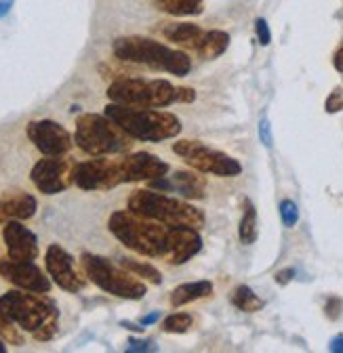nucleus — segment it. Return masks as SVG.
<instances>
[{
  "instance_id": "obj_35",
  "label": "nucleus",
  "mask_w": 343,
  "mask_h": 353,
  "mask_svg": "<svg viewBox=\"0 0 343 353\" xmlns=\"http://www.w3.org/2000/svg\"><path fill=\"white\" fill-rule=\"evenodd\" d=\"M158 320H160V314L154 312V314H150V316H144L139 324H141V326H150V324H154V322H158Z\"/></svg>"
},
{
  "instance_id": "obj_2",
  "label": "nucleus",
  "mask_w": 343,
  "mask_h": 353,
  "mask_svg": "<svg viewBox=\"0 0 343 353\" xmlns=\"http://www.w3.org/2000/svg\"><path fill=\"white\" fill-rule=\"evenodd\" d=\"M108 99L128 108H168L175 103H192L196 91L190 86H175L168 80L118 78L108 86Z\"/></svg>"
},
{
  "instance_id": "obj_1",
  "label": "nucleus",
  "mask_w": 343,
  "mask_h": 353,
  "mask_svg": "<svg viewBox=\"0 0 343 353\" xmlns=\"http://www.w3.org/2000/svg\"><path fill=\"white\" fill-rule=\"evenodd\" d=\"M0 312L21 330L32 332L36 341H51L57 332V307L40 292L9 290L0 296Z\"/></svg>"
},
{
  "instance_id": "obj_15",
  "label": "nucleus",
  "mask_w": 343,
  "mask_h": 353,
  "mask_svg": "<svg viewBox=\"0 0 343 353\" xmlns=\"http://www.w3.org/2000/svg\"><path fill=\"white\" fill-rule=\"evenodd\" d=\"M202 248V238L196 228H168L164 261L170 265H184Z\"/></svg>"
},
{
  "instance_id": "obj_34",
  "label": "nucleus",
  "mask_w": 343,
  "mask_h": 353,
  "mask_svg": "<svg viewBox=\"0 0 343 353\" xmlns=\"http://www.w3.org/2000/svg\"><path fill=\"white\" fill-rule=\"evenodd\" d=\"M333 63H335V68H337L339 72H343V44L339 47V51L335 53V59H333Z\"/></svg>"
},
{
  "instance_id": "obj_30",
  "label": "nucleus",
  "mask_w": 343,
  "mask_h": 353,
  "mask_svg": "<svg viewBox=\"0 0 343 353\" xmlns=\"http://www.w3.org/2000/svg\"><path fill=\"white\" fill-rule=\"evenodd\" d=\"M255 32H257V40H259V44H264V47H268V44L272 42V34H270V28H268L266 19L259 17L255 21Z\"/></svg>"
},
{
  "instance_id": "obj_28",
  "label": "nucleus",
  "mask_w": 343,
  "mask_h": 353,
  "mask_svg": "<svg viewBox=\"0 0 343 353\" xmlns=\"http://www.w3.org/2000/svg\"><path fill=\"white\" fill-rule=\"evenodd\" d=\"M280 219L286 228H293L297 221H299V210H297V204L293 200H282L280 202Z\"/></svg>"
},
{
  "instance_id": "obj_5",
  "label": "nucleus",
  "mask_w": 343,
  "mask_h": 353,
  "mask_svg": "<svg viewBox=\"0 0 343 353\" xmlns=\"http://www.w3.org/2000/svg\"><path fill=\"white\" fill-rule=\"evenodd\" d=\"M108 228L118 242L144 256H164L168 225L141 216L133 210H116L108 219Z\"/></svg>"
},
{
  "instance_id": "obj_18",
  "label": "nucleus",
  "mask_w": 343,
  "mask_h": 353,
  "mask_svg": "<svg viewBox=\"0 0 343 353\" xmlns=\"http://www.w3.org/2000/svg\"><path fill=\"white\" fill-rule=\"evenodd\" d=\"M162 36L182 49L198 51L200 42L204 38V30L196 23H190V21H173V23L162 26Z\"/></svg>"
},
{
  "instance_id": "obj_6",
  "label": "nucleus",
  "mask_w": 343,
  "mask_h": 353,
  "mask_svg": "<svg viewBox=\"0 0 343 353\" xmlns=\"http://www.w3.org/2000/svg\"><path fill=\"white\" fill-rule=\"evenodd\" d=\"M126 208L168 228L200 230L204 225V212L200 208L182 198H170L164 192L160 194L156 190H135L126 200Z\"/></svg>"
},
{
  "instance_id": "obj_14",
  "label": "nucleus",
  "mask_w": 343,
  "mask_h": 353,
  "mask_svg": "<svg viewBox=\"0 0 343 353\" xmlns=\"http://www.w3.org/2000/svg\"><path fill=\"white\" fill-rule=\"evenodd\" d=\"M45 265H47V274L49 278L61 288V290H68V292H78L84 288V278L80 276V272L76 270V263L72 259V254L61 248L59 244H51L47 248V254H45Z\"/></svg>"
},
{
  "instance_id": "obj_32",
  "label": "nucleus",
  "mask_w": 343,
  "mask_h": 353,
  "mask_svg": "<svg viewBox=\"0 0 343 353\" xmlns=\"http://www.w3.org/2000/svg\"><path fill=\"white\" fill-rule=\"evenodd\" d=\"M293 276H295V270H284V272H278V274H276V282L284 286V284H288V282L293 280Z\"/></svg>"
},
{
  "instance_id": "obj_36",
  "label": "nucleus",
  "mask_w": 343,
  "mask_h": 353,
  "mask_svg": "<svg viewBox=\"0 0 343 353\" xmlns=\"http://www.w3.org/2000/svg\"><path fill=\"white\" fill-rule=\"evenodd\" d=\"M331 351H337V353H343V336H337L331 341Z\"/></svg>"
},
{
  "instance_id": "obj_13",
  "label": "nucleus",
  "mask_w": 343,
  "mask_h": 353,
  "mask_svg": "<svg viewBox=\"0 0 343 353\" xmlns=\"http://www.w3.org/2000/svg\"><path fill=\"white\" fill-rule=\"evenodd\" d=\"M0 276L21 290L40 294H47L51 290V280L32 261H15L7 256L0 261Z\"/></svg>"
},
{
  "instance_id": "obj_24",
  "label": "nucleus",
  "mask_w": 343,
  "mask_h": 353,
  "mask_svg": "<svg viewBox=\"0 0 343 353\" xmlns=\"http://www.w3.org/2000/svg\"><path fill=\"white\" fill-rule=\"evenodd\" d=\"M232 305L238 307L244 314H255V312H259V309H264V299L257 296L248 286H238L232 292Z\"/></svg>"
},
{
  "instance_id": "obj_16",
  "label": "nucleus",
  "mask_w": 343,
  "mask_h": 353,
  "mask_svg": "<svg viewBox=\"0 0 343 353\" xmlns=\"http://www.w3.org/2000/svg\"><path fill=\"white\" fill-rule=\"evenodd\" d=\"M152 188L162 190V192H175L184 200H202L206 192V179L198 170H177L173 176H168V179H166V174L160 176V179H154Z\"/></svg>"
},
{
  "instance_id": "obj_11",
  "label": "nucleus",
  "mask_w": 343,
  "mask_h": 353,
  "mask_svg": "<svg viewBox=\"0 0 343 353\" xmlns=\"http://www.w3.org/2000/svg\"><path fill=\"white\" fill-rule=\"evenodd\" d=\"M74 166L76 164L66 156H45L30 172L32 183L45 196L61 194L74 183Z\"/></svg>"
},
{
  "instance_id": "obj_17",
  "label": "nucleus",
  "mask_w": 343,
  "mask_h": 353,
  "mask_svg": "<svg viewBox=\"0 0 343 353\" xmlns=\"http://www.w3.org/2000/svg\"><path fill=\"white\" fill-rule=\"evenodd\" d=\"M3 238L7 244L9 259L15 261H34L38 256V240L36 236L23 225L17 219L7 221L3 230Z\"/></svg>"
},
{
  "instance_id": "obj_31",
  "label": "nucleus",
  "mask_w": 343,
  "mask_h": 353,
  "mask_svg": "<svg viewBox=\"0 0 343 353\" xmlns=\"http://www.w3.org/2000/svg\"><path fill=\"white\" fill-rule=\"evenodd\" d=\"M259 137H262L264 145L272 148V132H270V122H268L266 118L259 122Z\"/></svg>"
},
{
  "instance_id": "obj_23",
  "label": "nucleus",
  "mask_w": 343,
  "mask_h": 353,
  "mask_svg": "<svg viewBox=\"0 0 343 353\" xmlns=\"http://www.w3.org/2000/svg\"><path fill=\"white\" fill-rule=\"evenodd\" d=\"M238 236H240V242L246 246L257 240V210L251 200H244V204H242V219H240Z\"/></svg>"
},
{
  "instance_id": "obj_26",
  "label": "nucleus",
  "mask_w": 343,
  "mask_h": 353,
  "mask_svg": "<svg viewBox=\"0 0 343 353\" xmlns=\"http://www.w3.org/2000/svg\"><path fill=\"white\" fill-rule=\"evenodd\" d=\"M194 324V318L190 314H170L168 318H164L162 322V330L168 332V334H184L192 328Z\"/></svg>"
},
{
  "instance_id": "obj_12",
  "label": "nucleus",
  "mask_w": 343,
  "mask_h": 353,
  "mask_svg": "<svg viewBox=\"0 0 343 353\" xmlns=\"http://www.w3.org/2000/svg\"><path fill=\"white\" fill-rule=\"evenodd\" d=\"M28 139L42 156H66L72 150V135L53 120H34L26 128Z\"/></svg>"
},
{
  "instance_id": "obj_25",
  "label": "nucleus",
  "mask_w": 343,
  "mask_h": 353,
  "mask_svg": "<svg viewBox=\"0 0 343 353\" xmlns=\"http://www.w3.org/2000/svg\"><path fill=\"white\" fill-rule=\"evenodd\" d=\"M120 265L124 270H128L131 274H135L137 278L150 282V284H162V274L154 268V265L146 263V261H135V259H122Z\"/></svg>"
},
{
  "instance_id": "obj_39",
  "label": "nucleus",
  "mask_w": 343,
  "mask_h": 353,
  "mask_svg": "<svg viewBox=\"0 0 343 353\" xmlns=\"http://www.w3.org/2000/svg\"><path fill=\"white\" fill-rule=\"evenodd\" d=\"M5 214H3V206H0V219H3Z\"/></svg>"
},
{
  "instance_id": "obj_7",
  "label": "nucleus",
  "mask_w": 343,
  "mask_h": 353,
  "mask_svg": "<svg viewBox=\"0 0 343 353\" xmlns=\"http://www.w3.org/2000/svg\"><path fill=\"white\" fill-rule=\"evenodd\" d=\"M74 143L87 156H120L133 145V137L110 118L101 114H82L76 120Z\"/></svg>"
},
{
  "instance_id": "obj_10",
  "label": "nucleus",
  "mask_w": 343,
  "mask_h": 353,
  "mask_svg": "<svg viewBox=\"0 0 343 353\" xmlns=\"http://www.w3.org/2000/svg\"><path fill=\"white\" fill-rule=\"evenodd\" d=\"M168 172V164L154 154L135 152L120 158H108V190H114L122 183L135 181H154Z\"/></svg>"
},
{
  "instance_id": "obj_19",
  "label": "nucleus",
  "mask_w": 343,
  "mask_h": 353,
  "mask_svg": "<svg viewBox=\"0 0 343 353\" xmlns=\"http://www.w3.org/2000/svg\"><path fill=\"white\" fill-rule=\"evenodd\" d=\"M3 206V214L9 216V219H17V221H26V219H32L36 214V198L26 194V192H13V194H7V198L0 202Z\"/></svg>"
},
{
  "instance_id": "obj_37",
  "label": "nucleus",
  "mask_w": 343,
  "mask_h": 353,
  "mask_svg": "<svg viewBox=\"0 0 343 353\" xmlns=\"http://www.w3.org/2000/svg\"><path fill=\"white\" fill-rule=\"evenodd\" d=\"M9 7H11V3H9V0H0V17H3V15H7V13H9Z\"/></svg>"
},
{
  "instance_id": "obj_4",
  "label": "nucleus",
  "mask_w": 343,
  "mask_h": 353,
  "mask_svg": "<svg viewBox=\"0 0 343 353\" xmlns=\"http://www.w3.org/2000/svg\"><path fill=\"white\" fill-rule=\"evenodd\" d=\"M104 114L110 116L128 137L146 143H160L182 132V120L175 114L156 108H128L110 101Z\"/></svg>"
},
{
  "instance_id": "obj_29",
  "label": "nucleus",
  "mask_w": 343,
  "mask_h": 353,
  "mask_svg": "<svg viewBox=\"0 0 343 353\" xmlns=\"http://www.w3.org/2000/svg\"><path fill=\"white\" fill-rule=\"evenodd\" d=\"M324 110H326L329 114H337V112L343 110V88H341V86H337L335 91L326 97Z\"/></svg>"
},
{
  "instance_id": "obj_22",
  "label": "nucleus",
  "mask_w": 343,
  "mask_h": 353,
  "mask_svg": "<svg viewBox=\"0 0 343 353\" xmlns=\"http://www.w3.org/2000/svg\"><path fill=\"white\" fill-rule=\"evenodd\" d=\"M154 7L173 17H194L202 13L204 0H152Z\"/></svg>"
},
{
  "instance_id": "obj_38",
  "label": "nucleus",
  "mask_w": 343,
  "mask_h": 353,
  "mask_svg": "<svg viewBox=\"0 0 343 353\" xmlns=\"http://www.w3.org/2000/svg\"><path fill=\"white\" fill-rule=\"evenodd\" d=\"M5 351H7V345H5L3 339H0V353H5Z\"/></svg>"
},
{
  "instance_id": "obj_21",
  "label": "nucleus",
  "mask_w": 343,
  "mask_h": 353,
  "mask_svg": "<svg viewBox=\"0 0 343 353\" xmlns=\"http://www.w3.org/2000/svg\"><path fill=\"white\" fill-rule=\"evenodd\" d=\"M228 47H230V34L224 30H210V32H204V38L196 53L202 59H217L226 53Z\"/></svg>"
},
{
  "instance_id": "obj_8",
  "label": "nucleus",
  "mask_w": 343,
  "mask_h": 353,
  "mask_svg": "<svg viewBox=\"0 0 343 353\" xmlns=\"http://www.w3.org/2000/svg\"><path fill=\"white\" fill-rule=\"evenodd\" d=\"M82 268L87 278L99 286L104 292L114 294L118 299H128V301H139L146 296L148 286L141 278L124 270L122 265H114L110 259L99 256V254H82Z\"/></svg>"
},
{
  "instance_id": "obj_33",
  "label": "nucleus",
  "mask_w": 343,
  "mask_h": 353,
  "mask_svg": "<svg viewBox=\"0 0 343 353\" xmlns=\"http://www.w3.org/2000/svg\"><path fill=\"white\" fill-rule=\"evenodd\" d=\"M150 343H146V341H131L128 343V347H126V351H148L150 347H148Z\"/></svg>"
},
{
  "instance_id": "obj_27",
  "label": "nucleus",
  "mask_w": 343,
  "mask_h": 353,
  "mask_svg": "<svg viewBox=\"0 0 343 353\" xmlns=\"http://www.w3.org/2000/svg\"><path fill=\"white\" fill-rule=\"evenodd\" d=\"M0 339H3L5 343L9 345H23V336L19 334V330L15 328V324L0 312Z\"/></svg>"
},
{
  "instance_id": "obj_20",
  "label": "nucleus",
  "mask_w": 343,
  "mask_h": 353,
  "mask_svg": "<svg viewBox=\"0 0 343 353\" xmlns=\"http://www.w3.org/2000/svg\"><path fill=\"white\" fill-rule=\"evenodd\" d=\"M213 290H215V288H213V282H208V280L179 284L177 288H173V292H170V305L177 309V307L190 305L194 301L208 299L213 294Z\"/></svg>"
},
{
  "instance_id": "obj_9",
  "label": "nucleus",
  "mask_w": 343,
  "mask_h": 353,
  "mask_svg": "<svg viewBox=\"0 0 343 353\" xmlns=\"http://www.w3.org/2000/svg\"><path fill=\"white\" fill-rule=\"evenodd\" d=\"M173 154L179 156L188 166L202 174H215V176H238L242 172V164L228 156L222 150L210 148L196 139H179L173 143Z\"/></svg>"
},
{
  "instance_id": "obj_3",
  "label": "nucleus",
  "mask_w": 343,
  "mask_h": 353,
  "mask_svg": "<svg viewBox=\"0 0 343 353\" xmlns=\"http://www.w3.org/2000/svg\"><path fill=\"white\" fill-rule=\"evenodd\" d=\"M114 57L126 63L146 65L156 72H166L173 76H188L192 72V59L179 49H170L166 44L146 38V36H120L112 42Z\"/></svg>"
}]
</instances>
